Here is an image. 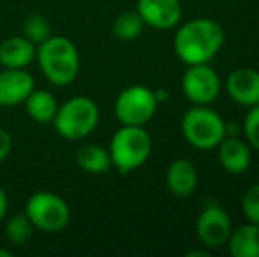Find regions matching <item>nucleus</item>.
<instances>
[{
	"instance_id": "6e6552de",
	"label": "nucleus",
	"mask_w": 259,
	"mask_h": 257,
	"mask_svg": "<svg viewBox=\"0 0 259 257\" xmlns=\"http://www.w3.org/2000/svg\"><path fill=\"white\" fill-rule=\"evenodd\" d=\"M231 231V219L228 212L221 208L215 199H208L196 222V234L199 241L205 247L217 248L221 245H226Z\"/></svg>"
},
{
	"instance_id": "f8f14e48",
	"label": "nucleus",
	"mask_w": 259,
	"mask_h": 257,
	"mask_svg": "<svg viewBox=\"0 0 259 257\" xmlns=\"http://www.w3.org/2000/svg\"><path fill=\"white\" fill-rule=\"evenodd\" d=\"M226 90L240 106H256L259 104V71L250 67L233 71L226 79Z\"/></svg>"
},
{
	"instance_id": "5701e85b",
	"label": "nucleus",
	"mask_w": 259,
	"mask_h": 257,
	"mask_svg": "<svg viewBox=\"0 0 259 257\" xmlns=\"http://www.w3.org/2000/svg\"><path fill=\"white\" fill-rule=\"evenodd\" d=\"M243 134H245L247 141L252 148L259 151V104L252 106L247 113L245 120H243Z\"/></svg>"
},
{
	"instance_id": "1a4fd4ad",
	"label": "nucleus",
	"mask_w": 259,
	"mask_h": 257,
	"mask_svg": "<svg viewBox=\"0 0 259 257\" xmlns=\"http://www.w3.org/2000/svg\"><path fill=\"white\" fill-rule=\"evenodd\" d=\"M182 88L191 102L208 106L217 99L221 92V79L208 64L189 65L182 78Z\"/></svg>"
},
{
	"instance_id": "39448f33",
	"label": "nucleus",
	"mask_w": 259,
	"mask_h": 257,
	"mask_svg": "<svg viewBox=\"0 0 259 257\" xmlns=\"http://www.w3.org/2000/svg\"><path fill=\"white\" fill-rule=\"evenodd\" d=\"M224 124L226 122L217 111L196 104L185 111L182 118V132L187 143L198 150H213L226 137Z\"/></svg>"
},
{
	"instance_id": "cd10ccee",
	"label": "nucleus",
	"mask_w": 259,
	"mask_h": 257,
	"mask_svg": "<svg viewBox=\"0 0 259 257\" xmlns=\"http://www.w3.org/2000/svg\"><path fill=\"white\" fill-rule=\"evenodd\" d=\"M13 254H11L9 250H4V248H0V257H11Z\"/></svg>"
},
{
	"instance_id": "20e7f679",
	"label": "nucleus",
	"mask_w": 259,
	"mask_h": 257,
	"mask_svg": "<svg viewBox=\"0 0 259 257\" xmlns=\"http://www.w3.org/2000/svg\"><path fill=\"white\" fill-rule=\"evenodd\" d=\"M52 124L64 139H83L90 136L99 124V108L90 97H71L58 106Z\"/></svg>"
},
{
	"instance_id": "a878e982",
	"label": "nucleus",
	"mask_w": 259,
	"mask_h": 257,
	"mask_svg": "<svg viewBox=\"0 0 259 257\" xmlns=\"http://www.w3.org/2000/svg\"><path fill=\"white\" fill-rule=\"evenodd\" d=\"M154 93H155V99L159 104L167 99V92H164V90H154Z\"/></svg>"
},
{
	"instance_id": "412c9836",
	"label": "nucleus",
	"mask_w": 259,
	"mask_h": 257,
	"mask_svg": "<svg viewBox=\"0 0 259 257\" xmlns=\"http://www.w3.org/2000/svg\"><path fill=\"white\" fill-rule=\"evenodd\" d=\"M23 35L37 46L52 35V25L42 14H30L23 23Z\"/></svg>"
},
{
	"instance_id": "9b49d317",
	"label": "nucleus",
	"mask_w": 259,
	"mask_h": 257,
	"mask_svg": "<svg viewBox=\"0 0 259 257\" xmlns=\"http://www.w3.org/2000/svg\"><path fill=\"white\" fill-rule=\"evenodd\" d=\"M34 88V78L25 69L4 67V71H0V106L2 108L23 104Z\"/></svg>"
},
{
	"instance_id": "6ab92c4d",
	"label": "nucleus",
	"mask_w": 259,
	"mask_h": 257,
	"mask_svg": "<svg viewBox=\"0 0 259 257\" xmlns=\"http://www.w3.org/2000/svg\"><path fill=\"white\" fill-rule=\"evenodd\" d=\"M143 20L136 11H127L115 18L113 23V34L122 41H133V39L140 37L143 32Z\"/></svg>"
},
{
	"instance_id": "7ed1b4c3",
	"label": "nucleus",
	"mask_w": 259,
	"mask_h": 257,
	"mask_svg": "<svg viewBox=\"0 0 259 257\" xmlns=\"http://www.w3.org/2000/svg\"><path fill=\"white\" fill-rule=\"evenodd\" d=\"M111 164L122 175L141 168L152 153V137L145 127L122 125L111 137L109 143Z\"/></svg>"
},
{
	"instance_id": "423d86ee",
	"label": "nucleus",
	"mask_w": 259,
	"mask_h": 257,
	"mask_svg": "<svg viewBox=\"0 0 259 257\" xmlns=\"http://www.w3.org/2000/svg\"><path fill=\"white\" fill-rule=\"evenodd\" d=\"M25 213L35 229L60 233L71 220V210L64 197L53 192H35L27 199Z\"/></svg>"
},
{
	"instance_id": "0eeeda50",
	"label": "nucleus",
	"mask_w": 259,
	"mask_h": 257,
	"mask_svg": "<svg viewBox=\"0 0 259 257\" xmlns=\"http://www.w3.org/2000/svg\"><path fill=\"white\" fill-rule=\"evenodd\" d=\"M157 102L154 90L145 85H133L118 93L115 100V117L122 125H138L145 124L154 118L157 111Z\"/></svg>"
},
{
	"instance_id": "a211bd4d",
	"label": "nucleus",
	"mask_w": 259,
	"mask_h": 257,
	"mask_svg": "<svg viewBox=\"0 0 259 257\" xmlns=\"http://www.w3.org/2000/svg\"><path fill=\"white\" fill-rule=\"evenodd\" d=\"M76 162L79 169L90 175H103L113 166L109 151L99 144H83L76 153Z\"/></svg>"
},
{
	"instance_id": "4468645a",
	"label": "nucleus",
	"mask_w": 259,
	"mask_h": 257,
	"mask_svg": "<svg viewBox=\"0 0 259 257\" xmlns=\"http://www.w3.org/2000/svg\"><path fill=\"white\" fill-rule=\"evenodd\" d=\"M219 162L231 175H242L250 166V150L236 136L224 137L219 143Z\"/></svg>"
},
{
	"instance_id": "f03ea898",
	"label": "nucleus",
	"mask_w": 259,
	"mask_h": 257,
	"mask_svg": "<svg viewBox=\"0 0 259 257\" xmlns=\"http://www.w3.org/2000/svg\"><path fill=\"white\" fill-rule=\"evenodd\" d=\"M35 60L52 85L67 86L78 78L79 53L76 44L62 35H50L35 48Z\"/></svg>"
},
{
	"instance_id": "ddd939ff",
	"label": "nucleus",
	"mask_w": 259,
	"mask_h": 257,
	"mask_svg": "<svg viewBox=\"0 0 259 257\" xmlns=\"http://www.w3.org/2000/svg\"><path fill=\"white\" fill-rule=\"evenodd\" d=\"M37 46L25 35H14L0 42V65L6 69H25L35 60Z\"/></svg>"
},
{
	"instance_id": "2eb2a0df",
	"label": "nucleus",
	"mask_w": 259,
	"mask_h": 257,
	"mask_svg": "<svg viewBox=\"0 0 259 257\" xmlns=\"http://www.w3.org/2000/svg\"><path fill=\"white\" fill-rule=\"evenodd\" d=\"M166 183L171 194L177 197H185V195L192 194L198 185V171L196 166L187 159H177L171 162L166 173Z\"/></svg>"
},
{
	"instance_id": "f257e3e1",
	"label": "nucleus",
	"mask_w": 259,
	"mask_h": 257,
	"mask_svg": "<svg viewBox=\"0 0 259 257\" xmlns=\"http://www.w3.org/2000/svg\"><path fill=\"white\" fill-rule=\"evenodd\" d=\"M224 44V30L215 20L196 18L184 23L173 39L175 53L187 65L208 64Z\"/></svg>"
},
{
	"instance_id": "9d476101",
	"label": "nucleus",
	"mask_w": 259,
	"mask_h": 257,
	"mask_svg": "<svg viewBox=\"0 0 259 257\" xmlns=\"http://www.w3.org/2000/svg\"><path fill=\"white\" fill-rule=\"evenodd\" d=\"M136 13L145 25L155 30H169L182 18L180 0H138Z\"/></svg>"
},
{
	"instance_id": "f3484780",
	"label": "nucleus",
	"mask_w": 259,
	"mask_h": 257,
	"mask_svg": "<svg viewBox=\"0 0 259 257\" xmlns=\"http://www.w3.org/2000/svg\"><path fill=\"white\" fill-rule=\"evenodd\" d=\"M25 111L34 122L39 124H52L58 110L55 95L48 90H32L30 95L25 99Z\"/></svg>"
},
{
	"instance_id": "dca6fc26",
	"label": "nucleus",
	"mask_w": 259,
	"mask_h": 257,
	"mask_svg": "<svg viewBox=\"0 0 259 257\" xmlns=\"http://www.w3.org/2000/svg\"><path fill=\"white\" fill-rule=\"evenodd\" d=\"M226 245L233 257H259V224L249 222L231 231Z\"/></svg>"
},
{
	"instance_id": "b1692460",
	"label": "nucleus",
	"mask_w": 259,
	"mask_h": 257,
	"mask_svg": "<svg viewBox=\"0 0 259 257\" xmlns=\"http://www.w3.org/2000/svg\"><path fill=\"white\" fill-rule=\"evenodd\" d=\"M11 148H13V139H11V134L6 129L0 127V164L9 157Z\"/></svg>"
},
{
	"instance_id": "4be33fe9",
	"label": "nucleus",
	"mask_w": 259,
	"mask_h": 257,
	"mask_svg": "<svg viewBox=\"0 0 259 257\" xmlns=\"http://www.w3.org/2000/svg\"><path fill=\"white\" fill-rule=\"evenodd\" d=\"M242 212L249 222L259 224V183H254L245 190L242 197Z\"/></svg>"
},
{
	"instance_id": "aec40b11",
	"label": "nucleus",
	"mask_w": 259,
	"mask_h": 257,
	"mask_svg": "<svg viewBox=\"0 0 259 257\" xmlns=\"http://www.w3.org/2000/svg\"><path fill=\"white\" fill-rule=\"evenodd\" d=\"M34 224L27 217V213H16L9 217L6 222V236L13 245H25L34 234Z\"/></svg>"
},
{
	"instance_id": "393cba45",
	"label": "nucleus",
	"mask_w": 259,
	"mask_h": 257,
	"mask_svg": "<svg viewBox=\"0 0 259 257\" xmlns=\"http://www.w3.org/2000/svg\"><path fill=\"white\" fill-rule=\"evenodd\" d=\"M7 213V195H6V190L0 187V222L4 220Z\"/></svg>"
},
{
	"instance_id": "bb28decb",
	"label": "nucleus",
	"mask_w": 259,
	"mask_h": 257,
	"mask_svg": "<svg viewBox=\"0 0 259 257\" xmlns=\"http://www.w3.org/2000/svg\"><path fill=\"white\" fill-rule=\"evenodd\" d=\"M194 255L208 257V252H206V250H192V252H189V254H187V257H194Z\"/></svg>"
}]
</instances>
